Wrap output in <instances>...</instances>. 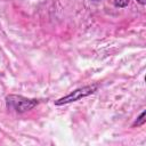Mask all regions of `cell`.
<instances>
[{
    "mask_svg": "<svg viewBox=\"0 0 146 146\" xmlns=\"http://www.w3.org/2000/svg\"><path fill=\"white\" fill-rule=\"evenodd\" d=\"M39 104L38 99L26 98L21 95H9L6 97V105L9 110H13L18 113H24L32 110Z\"/></svg>",
    "mask_w": 146,
    "mask_h": 146,
    "instance_id": "1",
    "label": "cell"
},
{
    "mask_svg": "<svg viewBox=\"0 0 146 146\" xmlns=\"http://www.w3.org/2000/svg\"><path fill=\"white\" fill-rule=\"evenodd\" d=\"M98 88V84H90V86H84V87H81V88H78L75 90H73L71 94L57 99L55 102L56 105H64V104H68V103H72V102H76L83 97H87L91 94H94Z\"/></svg>",
    "mask_w": 146,
    "mask_h": 146,
    "instance_id": "2",
    "label": "cell"
},
{
    "mask_svg": "<svg viewBox=\"0 0 146 146\" xmlns=\"http://www.w3.org/2000/svg\"><path fill=\"white\" fill-rule=\"evenodd\" d=\"M144 123H145V112H143V113L140 114V116H139L138 120L132 124V127H136V125L139 127V125H143Z\"/></svg>",
    "mask_w": 146,
    "mask_h": 146,
    "instance_id": "3",
    "label": "cell"
},
{
    "mask_svg": "<svg viewBox=\"0 0 146 146\" xmlns=\"http://www.w3.org/2000/svg\"><path fill=\"white\" fill-rule=\"evenodd\" d=\"M128 3H129V0H114V5L116 7H120V8L128 6Z\"/></svg>",
    "mask_w": 146,
    "mask_h": 146,
    "instance_id": "4",
    "label": "cell"
},
{
    "mask_svg": "<svg viewBox=\"0 0 146 146\" xmlns=\"http://www.w3.org/2000/svg\"><path fill=\"white\" fill-rule=\"evenodd\" d=\"M137 1H138L140 5H145V2H146V0H137Z\"/></svg>",
    "mask_w": 146,
    "mask_h": 146,
    "instance_id": "5",
    "label": "cell"
},
{
    "mask_svg": "<svg viewBox=\"0 0 146 146\" xmlns=\"http://www.w3.org/2000/svg\"><path fill=\"white\" fill-rule=\"evenodd\" d=\"M91 1H100V0H91Z\"/></svg>",
    "mask_w": 146,
    "mask_h": 146,
    "instance_id": "6",
    "label": "cell"
}]
</instances>
